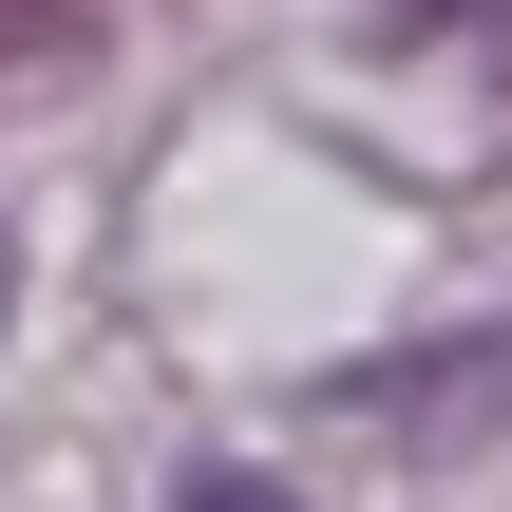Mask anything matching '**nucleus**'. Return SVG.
I'll return each instance as SVG.
<instances>
[{
	"label": "nucleus",
	"instance_id": "nucleus-2",
	"mask_svg": "<svg viewBox=\"0 0 512 512\" xmlns=\"http://www.w3.org/2000/svg\"><path fill=\"white\" fill-rule=\"evenodd\" d=\"M380 19H418L437 57H494V76H512V0H380Z\"/></svg>",
	"mask_w": 512,
	"mask_h": 512
},
{
	"label": "nucleus",
	"instance_id": "nucleus-3",
	"mask_svg": "<svg viewBox=\"0 0 512 512\" xmlns=\"http://www.w3.org/2000/svg\"><path fill=\"white\" fill-rule=\"evenodd\" d=\"M171 512H304V494H266V475H190Z\"/></svg>",
	"mask_w": 512,
	"mask_h": 512
},
{
	"label": "nucleus",
	"instance_id": "nucleus-1",
	"mask_svg": "<svg viewBox=\"0 0 512 512\" xmlns=\"http://www.w3.org/2000/svg\"><path fill=\"white\" fill-rule=\"evenodd\" d=\"M342 418H512V342H418V361H361V380H323Z\"/></svg>",
	"mask_w": 512,
	"mask_h": 512
}]
</instances>
